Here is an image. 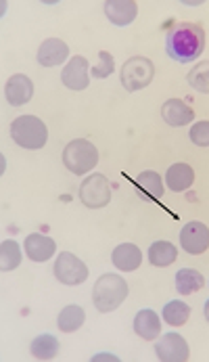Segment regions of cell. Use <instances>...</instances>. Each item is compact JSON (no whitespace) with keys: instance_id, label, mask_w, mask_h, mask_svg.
I'll return each instance as SVG.
<instances>
[{"instance_id":"1","label":"cell","mask_w":209,"mask_h":362,"mask_svg":"<svg viewBox=\"0 0 209 362\" xmlns=\"http://www.w3.org/2000/svg\"><path fill=\"white\" fill-rule=\"evenodd\" d=\"M165 51L176 63H193L205 51V30L193 21H178L165 34Z\"/></svg>"},{"instance_id":"2","label":"cell","mask_w":209,"mask_h":362,"mask_svg":"<svg viewBox=\"0 0 209 362\" xmlns=\"http://www.w3.org/2000/svg\"><path fill=\"white\" fill-rule=\"evenodd\" d=\"M11 139L28 151H38L49 141V128L47 124L36 115H19L11 122Z\"/></svg>"},{"instance_id":"3","label":"cell","mask_w":209,"mask_h":362,"mask_svg":"<svg viewBox=\"0 0 209 362\" xmlns=\"http://www.w3.org/2000/svg\"><path fill=\"white\" fill-rule=\"evenodd\" d=\"M130 293L128 283L119 274H103L92 289V302L99 312L117 310Z\"/></svg>"},{"instance_id":"4","label":"cell","mask_w":209,"mask_h":362,"mask_svg":"<svg viewBox=\"0 0 209 362\" xmlns=\"http://www.w3.org/2000/svg\"><path fill=\"white\" fill-rule=\"evenodd\" d=\"M97 163H99V149L86 139H76L63 149V165L76 176L88 174Z\"/></svg>"},{"instance_id":"5","label":"cell","mask_w":209,"mask_h":362,"mask_svg":"<svg viewBox=\"0 0 209 362\" xmlns=\"http://www.w3.org/2000/svg\"><path fill=\"white\" fill-rule=\"evenodd\" d=\"M153 78H155V65L151 59H147L143 54L130 57L121 67V86L128 93L147 88L153 82Z\"/></svg>"},{"instance_id":"6","label":"cell","mask_w":209,"mask_h":362,"mask_svg":"<svg viewBox=\"0 0 209 362\" xmlns=\"http://www.w3.org/2000/svg\"><path fill=\"white\" fill-rule=\"evenodd\" d=\"M54 276L59 283L67 285V287H76V285H82L86 279H88V266L69 252H61L59 258L54 262V268H52Z\"/></svg>"},{"instance_id":"7","label":"cell","mask_w":209,"mask_h":362,"mask_svg":"<svg viewBox=\"0 0 209 362\" xmlns=\"http://www.w3.org/2000/svg\"><path fill=\"white\" fill-rule=\"evenodd\" d=\"M80 202L90 209H101L111 202V187L103 174H92L80 185Z\"/></svg>"},{"instance_id":"8","label":"cell","mask_w":209,"mask_h":362,"mask_svg":"<svg viewBox=\"0 0 209 362\" xmlns=\"http://www.w3.org/2000/svg\"><path fill=\"white\" fill-rule=\"evenodd\" d=\"M155 354L161 362H186L191 350L180 333H165L155 344Z\"/></svg>"},{"instance_id":"9","label":"cell","mask_w":209,"mask_h":362,"mask_svg":"<svg viewBox=\"0 0 209 362\" xmlns=\"http://www.w3.org/2000/svg\"><path fill=\"white\" fill-rule=\"evenodd\" d=\"M180 245L191 256H201L209 250V226L203 222H189L180 230Z\"/></svg>"},{"instance_id":"10","label":"cell","mask_w":209,"mask_h":362,"mask_svg":"<svg viewBox=\"0 0 209 362\" xmlns=\"http://www.w3.org/2000/svg\"><path fill=\"white\" fill-rule=\"evenodd\" d=\"M88 59L82 54H76L69 59V63L63 67L61 71V82L69 88V90H84L90 84V67H88Z\"/></svg>"},{"instance_id":"11","label":"cell","mask_w":209,"mask_h":362,"mask_svg":"<svg viewBox=\"0 0 209 362\" xmlns=\"http://www.w3.org/2000/svg\"><path fill=\"white\" fill-rule=\"evenodd\" d=\"M32 95H34V84H32V80L25 74H15V76H11L6 80L4 97H6V103L8 105L21 107V105L30 103Z\"/></svg>"},{"instance_id":"12","label":"cell","mask_w":209,"mask_h":362,"mask_svg":"<svg viewBox=\"0 0 209 362\" xmlns=\"http://www.w3.org/2000/svg\"><path fill=\"white\" fill-rule=\"evenodd\" d=\"M161 117H163L165 124H169L174 128H182V126L193 124L195 111L182 99H167L165 103L161 105Z\"/></svg>"},{"instance_id":"13","label":"cell","mask_w":209,"mask_h":362,"mask_svg":"<svg viewBox=\"0 0 209 362\" xmlns=\"http://www.w3.org/2000/svg\"><path fill=\"white\" fill-rule=\"evenodd\" d=\"M104 15L113 25L126 28L136 19L138 4L134 0H109V2H104Z\"/></svg>"},{"instance_id":"14","label":"cell","mask_w":209,"mask_h":362,"mask_svg":"<svg viewBox=\"0 0 209 362\" xmlns=\"http://www.w3.org/2000/svg\"><path fill=\"white\" fill-rule=\"evenodd\" d=\"M56 252V243L54 239L40 235V233H32L25 237V256L32 262H49Z\"/></svg>"},{"instance_id":"15","label":"cell","mask_w":209,"mask_h":362,"mask_svg":"<svg viewBox=\"0 0 209 362\" xmlns=\"http://www.w3.org/2000/svg\"><path fill=\"white\" fill-rule=\"evenodd\" d=\"M111 262L115 268H119L124 272H134L143 264V252L134 243H121L113 250Z\"/></svg>"},{"instance_id":"16","label":"cell","mask_w":209,"mask_h":362,"mask_svg":"<svg viewBox=\"0 0 209 362\" xmlns=\"http://www.w3.org/2000/svg\"><path fill=\"white\" fill-rule=\"evenodd\" d=\"M69 57V47L59 40V38H49L40 45L38 49V63L42 67H56Z\"/></svg>"},{"instance_id":"17","label":"cell","mask_w":209,"mask_h":362,"mask_svg":"<svg viewBox=\"0 0 209 362\" xmlns=\"http://www.w3.org/2000/svg\"><path fill=\"white\" fill-rule=\"evenodd\" d=\"M165 182H167V187L174 193H180V191L191 189L193 182H195V170H193V165H189V163H174V165H169V170L165 174Z\"/></svg>"},{"instance_id":"18","label":"cell","mask_w":209,"mask_h":362,"mask_svg":"<svg viewBox=\"0 0 209 362\" xmlns=\"http://www.w3.org/2000/svg\"><path fill=\"white\" fill-rule=\"evenodd\" d=\"M134 333L138 337L147 339V341L157 339L159 333H161V320H159L157 312L151 310V308H145V310L138 312L136 318H134Z\"/></svg>"},{"instance_id":"19","label":"cell","mask_w":209,"mask_h":362,"mask_svg":"<svg viewBox=\"0 0 209 362\" xmlns=\"http://www.w3.org/2000/svg\"><path fill=\"white\" fill-rule=\"evenodd\" d=\"M174 283H176V291L180 296H191V293H197L205 287V276L195 268H182L176 272Z\"/></svg>"},{"instance_id":"20","label":"cell","mask_w":209,"mask_h":362,"mask_svg":"<svg viewBox=\"0 0 209 362\" xmlns=\"http://www.w3.org/2000/svg\"><path fill=\"white\" fill-rule=\"evenodd\" d=\"M59 350H61L59 339L51 333H42L30 344V352L36 361H52V358H56Z\"/></svg>"},{"instance_id":"21","label":"cell","mask_w":209,"mask_h":362,"mask_svg":"<svg viewBox=\"0 0 209 362\" xmlns=\"http://www.w3.org/2000/svg\"><path fill=\"white\" fill-rule=\"evenodd\" d=\"M86 320V312L82 306H65L56 316V327L61 333H73L78 331Z\"/></svg>"},{"instance_id":"22","label":"cell","mask_w":209,"mask_h":362,"mask_svg":"<svg viewBox=\"0 0 209 362\" xmlns=\"http://www.w3.org/2000/svg\"><path fill=\"white\" fill-rule=\"evenodd\" d=\"M178 258V250L176 245H172L169 241H155L149 247V262L157 266V268H165L172 266Z\"/></svg>"},{"instance_id":"23","label":"cell","mask_w":209,"mask_h":362,"mask_svg":"<svg viewBox=\"0 0 209 362\" xmlns=\"http://www.w3.org/2000/svg\"><path fill=\"white\" fill-rule=\"evenodd\" d=\"M136 187L151 199H161L163 197V180L153 170H145L136 176Z\"/></svg>"},{"instance_id":"24","label":"cell","mask_w":209,"mask_h":362,"mask_svg":"<svg viewBox=\"0 0 209 362\" xmlns=\"http://www.w3.org/2000/svg\"><path fill=\"white\" fill-rule=\"evenodd\" d=\"M21 264V247L17 241L6 239L0 245V270L2 272H11Z\"/></svg>"},{"instance_id":"25","label":"cell","mask_w":209,"mask_h":362,"mask_svg":"<svg viewBox=\"0 0 209 362\" xmlns=\"http://www.w3.org/2000/svg\"><path fill=\"white\" fill-rule=\"evenodd\" d=\"M161 316H163V320H165L167 325H172V327H182V325L189 320V316H191V306L184 304V302H180V300H174V302H167V304L163 306Z\"/></svg>"},{"instance_id":"26","label":"cell","mask_w":209,"mask_h":362,"mask_svg":"<svg viewBox=\"0 0 209 362\" xmlns=\"http://www.w3.org/2000/svg\"><path fill=\"white\" fill-rule=\"evenodd\" d=\"M186 80H189V84L195 90H199L203 95H209V61H201V63L193 65V69L189 71Z\"/></svg>"},{"instance_id":"27","label":"cell","mask_w":209,"mask_h":362,"mask_svg":"<svg viewBox=\"0 0 209 362\" xmlns=\"http://www.w3.org/2000/svg\"><path fill=\"white\" fill-rule=\"evenodd\" d=\"M115 71V61H113V54L109 51L99 52V65L92 67V78L97 80H104L109 78L111 74Z\"/></svg>"},{"instance_id":"28","label":"cell","mask_w":209,"mask_h":362,"mask_svg":"<svg viewBox=\"0 0 209 362\" xmlns=\"http://www.w3.org/2000/svg\"><path fill=\"white\" fill-rule=\"evenodd\" d=\"M189 136H191V141H193V145H197V147H209V122H197V124H193V128H191V132H189Z\"/></svg>"},{"instance_id":"29","label":"cell","mask_w":209,"mask_h":362,"mask_svg":"<svg viewBox=\"0 0 209 362\" xmlns=\"http://www.w3.org/2000/svg\"><path fill=\"white\" fill-rule=\"evenodd\" d=\"M203 312H205V318H208V322H209V300L205 302V308H203Z\"/></svg>"}]
</instances>
